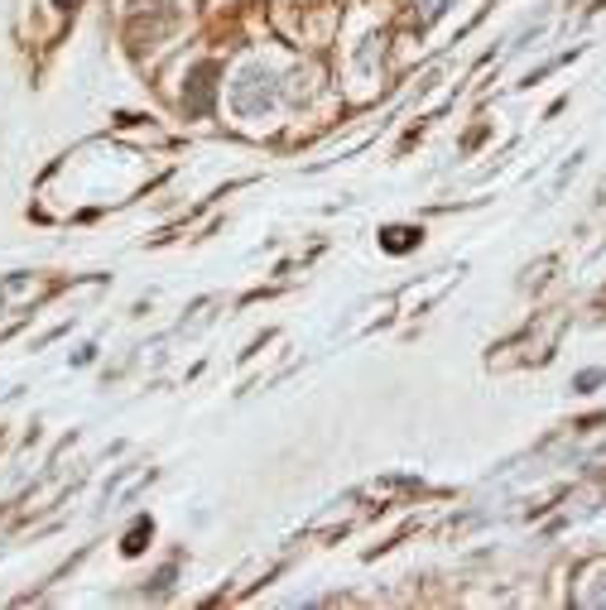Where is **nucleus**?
I'll use <instances>...</instances> for the list:
<instances>
[{
    "instance_id": "nucleus-1",
    "label": "nucleus",
    "mask_w": 606,
    "mask_h": 610,
    "mask_svg": "<svg viewBox=\"0 0 606 610\" xmlns=\"http://www.w3.org/2000/svg\"><path fill=\"white\" fill-rule=\"evenodd\" d=\"M597 380H602V370H587V375H577V389H592Z\"/></svg>"
}]
</instances>
